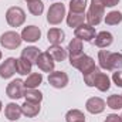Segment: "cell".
Returning <instances> with one entry per match:
<instances>
[{"mask_svg":"<svg viewBox=\"0 0 122 122\" xmlns=\"http://www.w3.org/2000/svg\"><path fill=\"white\" fill-rule=\"evenodd\" d=\"M101 72V68L99 67H94L92 70H90L88 72L82 74V78H84V84L87 87H94L95 85V80H97V75Z\"/></svg>","mask_w":122,"mask_h":122,"instance_id":"obj_26","label":"cell"},{"mask_svg":"<svg viewBox=\"0 0 122 122\" xmlns=\"http://www.w3.org/2000/svg\"><path fill=\"white\" fill-rule=\"evenodd\" d=\"M21 36L17 33V31H4L1 36H0V46L6 50H16L20 47L21 44Z\"/></svg>","mask_w":122,"mask_h":122,"instance_id":"obj_4","label":"cell"},{"mask_svg":"<svg viewBox=\"0 0 122 122\" xmlns=\"http://www.w3.org/2000/svg\"><path fill=\"white\" fill-rule=\"evenodd\" d=\"M48 54L53 57V60L56 62H61L68 57V53H67V48H64L62 46H50L48 48Z\"/></svg>","mask_w":122,"mask_h":122,"instance_id":"obj_19","label":"cell"},{"mask_svg":"<svg viewBox=\"0 0 122 122\" xmlns=\"http://www.w3.org/2000/svg\"><path fill=\"white\" fill-rule=\"evenodd\" d=\"M6 21L10 27H21L26 21V11L19 6H11L6 11Z\"/></svg>","mask_w":122,"mask_h":122,"instance_id":"obj_1","label":"cell"},{"mask_svg":"<svg viewBox=\"0 0 122 122\" xmlns=\"http://www.w3.org/2000/svg\"><path fill=\"white\" fill-rule=\"evenodd\" d=\"M98 91L101 92H107L111 88V78L105 74V72H99L97 75V80H95V85H94Z\"/></svg>","mask_w":122,"mask_h":122,"instance_id":"obj_20","label":"cell"},{"mask_svg":"<svg viewBox=\"0 0 122 122\" xmlns=\"http://www.w3.org/2000/svg\"><path fill=\"white\" fill-rule=\"evenodd\" d=\"M74 36H75L77 38L82 40V41L90 43V41H92V40L95 38L97 31H95V27H92V26H90V24L84 23V24L78 26L77 29H74Z\"/></svg>","mask_w":122,"mask_h":122,"instance_id":"obj_10","label":"cell"},{"mask_svg":"<svg viewBox=\"0 0 122 122\" xmlns=\"http://www.w3.org/2000/svg\"><path fill=\"white\" fill-rule=\"evenodd\" d=\"M70 64H71V67L77 68L82 74L88 72L94 67H97L94 58L90 57V56H87V54H84V53L80 54V56H75V57H70Z\"/></svg>","mask_w":122,"mask_h":122,"instance_id":"obj_2","label":"cell"},{"mask_svg":"<svg viewBox=\"0 0 122 122\" xmlns=\"http://www.w3.org/2000/svg\"><path fill=\"white\" fill-rule=\"evenodd\" d=\"M31 70H33V64L30 61L24 60V58H16V72L20 75H30Z\"/></svg>","mask_w":122,"mask_h":122,"instance_id":"obj_22","label":"cell"},{"mask_svg":"<svg viewBox=\"0 0 122 122\" xmlns=\"http://www.w3.org/2000/svg\"><path fill=\"white\" fill-rule=\"evenodd\" d=\"M48 84L53 87V88H57V90H61V88H65L70 82V78H68V74L64 72V71H53L48 74Z\"/></svg>","mask_w":122,"mask_h":122,"instance_id":"obj_7","label":"cell"},{"mask_svg":"<svg viewBox=\"0 0 122 122\" xmlns=\"http://www.w3.org/2000/svg\"><path fill=\"white\" fill-rule=\"evenodd\" d=\"M20 36H21V40L26 43H37L41 38V30H40V27L31 24V26L24 27L20 33Z\"/></svg>","mask_w":122,"mask_h":122,"instance_id":"obj_11","label":"cell"},{"mask_svg":"<svg viewBox=\"0 0 122 122\" xmlns=\"http://www.w3.org/2000/svg\"><path fill=\"white\" fill-rule=\"evenodd\" d=\"M104 16H105V7H102L101 4L91 3V4H90V9H88V13L85 14V17H87V24H90L92 27L98 26V24L104 20Z\"/></svg>","mask_w":122,"mask_h":122,"instance_id":"obj_5","label":"cell"},{"mask_svg":"<svg viewBox=\"0 0 122 122\" xmlns=\"http://www.w3.org/2000/svg\"><path fill=\"white\" fill-rule=\"evenodd\" d=\"M80 122H85V121H80Z\"/></svg>","mask_w":122,"mask_h":122,"instance_id":"obj_39","label":"cell"},{"mask_svg":"<svg viewBox=\"0 0 122 122\" xmlns=\"http://www.w3.org/2000/svg\"><path fill=\"white\" fill-rule=\"evenodd\" d=\"M41 111V107L40 104H34V102H29L26 101L23 105H21V112L26 118H36Z\"/></svg>","mask_w":122,"mask_h":122,"instance_id":"obj_17","label":"cell"},{"mask_svg":"<svg viewBox=\"0 0 122 122\" xmlns=\"http://www.w3.org/2000/svg\"><path fill=\"white\" fill-rule=\"evenodd\" d=\"M88 0H71L70 1V11L72 13H85Z\"/></svg>","mask_w":122,"mask_h":122,"instance_id":"obj_32","label":"cell"},{"mask_svg":"<svg viewBox=\"0 0 122 122\" xmlns=\"http://www.w3.org/2000/svg\"><path fill=\"white\" fill-rule=\"evenodd\" d=\"M121 0H91V3L101 4L102 7H115Z\"/></svg>","mask_w":122,"mask_h":122,"instance_id":"obj_33","label":"cell"},{"mask_svg":"<svg viewBox=\"0 0 122 122\" xmlns=\"http://www.w3.org/2000/svg\"><path fill=\"white\" fill-rule=\"evenodd\" d=\"M112 81H114V84H115L117 87L122 88V71L121 70H118V71H115V72L112 74Z\"/></svg>","mask_w":122,"mask_h":122,"instance_id":"obj_34","label":"cell"},{"mask_svg":"<svg viewBox=\"0 0 122 122\" xmlns=\"http://www.w3.org/2000/svg\"><path fill=\"white\" fill-rule=\"evenodd\" d=\"M107 105H108V108H111L114 111L122 109V95H118V94L109 95L107 98Z\"/></svg>","mask_w":122,"mask_h":122,"instance_id":"obj_29","label":"cell"},{"mask_svg":"<svg viewBox=\"0 0 122 122\" xmlns=\"http://www.w3.org/2000/svg\"><path fill=\"white\" fill-rule=\"evenodd\" d=\"M1 57H3V54H1V51H0V60H1Z\"/></svg>","mask_w":122,"mask_h":122,"instance_id":"obj_37","label":"cell"},{"mask_svg":"<svg viewBox=\"0 0 122 122\" xmlns=\"http://www.w3.org/2000/svg\"><path fill=\"white\" fill-rule=\"evenodd\" d=\"M109 68H111V71L122 70V54L121 53H111L109 54Z\"/></svg>","mask_w":122,"mask_h":122,"instance_id":"obj_31","label":"cell"},{"mask_svg":"<svg viewBox=\"0 0 122 122\" xmlns=\"http://www.w3.org/2000/svg\"><path fill=\"white\" fill-rule=\"evenodd\" d=\"M47 40L51 46H60L61 43L65 40V33L58 27H53L47 33Z\"/></svg>","mask_w":122,"mask_h":122,"instance_id":"obj_16","label":"cell"},{"mask_svg":"<svg viewBox=\"0 0 122 122\" xmlns=\"http://www.w3.org/2000/svg\"><path fill=\"white\" fill-rule=\"evenodd\" d=\"M24 81L23 80H13L7 84L6 87V95L13 99V101H17L20 98L24 97Z\"/></svg>","mask_w":122,"mask_h":122,"instance_id":"obj_6","label":"cell"},{"mask_svg":"<svg viewBox=\"0 0 122 122\" xmlns=\"http://www.w3.org/2000/svg\"><path fill=\"white\" fill-rule=\"evenodd\" d=\"M84 47H82V40L80 38H72L70 43H68V47H67V53H68V57H75V56H80L82 54L84 51Z\"/></svg>","mask_w":122,"mask_h":122,"instance_id":"obj_21","label":"cell"},{"mask_svg":"<svg viewBox=\"0 0 122 122\" xmlns=\"http://www.w3.org/2000/svg\"><path fill=\"white\" fill-rule=\"evenodd\" d=\"M87 20L85 17V13H72L70 11L67 16H65V21H67V26L71 27V29H77L78 26L84 24Z\"/></svg>","mask_w":122,"mask_h":122,"instance_id":"obj_15","label":"cell"},{"mask_svg":"<svg viewBox=\"0 0 122 122\" xmlns=\"http://www.w3.org/2000/svg\"><path fill=\"white\" fill-rule=\"evenodd\" d=\"M121 118H122V115H121Z\"/></svg>","mask_w":122,"mask_h":122,"instance_id":"obj_40","label":"cell"},{"mask_svg":"<svg viewBox=\"0 0 122 122\" xmlns=\"http://www.w3.org/2000/svg\"><path fill=\"white\" fill-rule=\"evenodd\" d=\"M27 9L33 16H41L44 11V3L41 0H31L27 3Z\"/></svg>","mask_w":122,"mask_h":122,"instance_id":"obj_28","label":"cell"},{"mask_svg":"<svg viewBox=\"0 0 122 122\" xmlns=\"http://www.w3.org/2000/svg\"><path fill=\"white\" fill-rule=\"evenodd\" d=\"M23 115L21 112V105H17L16 102H9L4 108V117L9 121H19L20 117Z\"/></svg>","mask_w":122,"mask_h":122,"instance_id":"obj_13","label":"cell"},{"mask_svg":"<svg viewBox=\"0 0 122 122\" xmlns=\"http://www.w3.org/2000/svg\"><path fill=\"white\" fill-rule=\"evenodd\" d=\"M43 82V74L41 72H31L24 80V88L26 90H34L38 88Z\"/></svg>","mask_w":122,"mask_h":122,"instance_id":"obj_18","label":"cell"},{"mask_svg":"<svg viewBox=\"0 0 122 122\" xmlns=\"http://www.w3.org/2000/svg\"><path fill=\"white\" fill-rule=\"evenodd\" d=\"M104 20H105V24H108V26H118L119 23H122V13L118 10H112V11L107 13Z\"/></svg>","mask_w":122,"mask_h":122,"instance_id":"obj_24","label":"cell"},{"mask_svg":"<svg viewBox=\"0 0 122 122\" xmlns=\"http://www.w3.org/2000/svg\"><path fill=\"white\" fill-rule=\"evenodd\" d=\"M94 41L98 48H108L114 43V36L109 31H99V33H97Z\"/></svg>","mask_w":122,"mask_h":122,"instance_id":"obj_14","label":"cell"},{"mask_svg":"<svg viewBox=\"0 0 122 122\" xmlns=\"http://www.w3.org/2000/svg\"><path fill=\"white\" fill-rule=\"evenodd\" d=\"M26 101L29 102H34V104H41L43 101V94L41 91H38L37 88L34 90H24V97H23Z\"/></svg>","mask_w":122,"mask_h":122,"instance_id":"obj_25","label":"cell"},{"mask_svg":"<svg viewBox=\"0 0 122 122\" xmlns=\"http://www.w3.org/2000/svg\"><path fill=\"white\" fill-rule=\"evenodd\" d=\"M104 122H122V118L118 114H109V115H107Z\"/></svg>","mask_w":122,"mask_h":122,"instance_id":"obj_35","label":"cell"},{"mask_svg":"<svg viewBox=\"0 0 122 122\" xmlns=\"http://www.w3.org/2000/svg\"><path fill=\"white\" fill-rule=\"evenodd\" d=\"M109 54H111V51H108V50H99L98 51L99 68H102L105 71H111V68H109Z\"/></svg>","mask_w":122,"mask_h":122,"instance_id":"obj_27","label":"cell"},{"mask_svg":"<svg viewBox=\"0 0 122 122\" xmlns=\"http://www.w3.org/2000/svg\"><path fill=\"white\" fill-rule=\"evenodd\" d=\"M105 107H107V102L99 98V97H91L87 99L85 102V109L87 112H90L92 115H99L105 111Z\"/></svg>","mask_w":122,"mask_h":122,"instance_id":"obj_9","label":"cell"},{"mask_svg":"<svg viewBox=\"0 0 122 122\" xmlns=\"http://www.w3.org/2000/svg\"><path fill=\"white\" fill-rule=\"evenodd\" d=\"M16 74V58L9 57L0 64V78L9 80Z\"/></svg>","mask_w":122,"mask_h":122,"instance_id":"obj_12","label":"cell"},{"mask_svg":"<svg viewBox=\"0 0 122 122\" xmlns=\"http://www.w3.org/2000/svg\"><path fill=\"white\" fill-rule=\"evenodd\" d=\"M38 56H40V50H38L37 47H34V46L26 47L24 50H21V54H20L21 58L30 61L31 64H36V61H37V58H38Z\"/></svg>","mask_w":122,"mask_h":122,"instance_id":"obj_23","label":"cell"},{"mask_svg":"<svg viewBox=\"0 0 122 122\" xmlns=\"http://www.w3.org/2000/svg\"><path fill=\"white\" fill-rule=\"evenodd\" d=\"M1 109H3V104H1V101H0V112H1Z\"/></svg>","mask_w":122,"mask_h":122,"instance_id":"obj_36","label":"cell"},{"mask_svg":"<svg viewBox=\"0 0 122 122\" xmlns=\"http://www.w3.org/2000/svg\"><path fill=\"white\" fill-rule=\"evenodd\" d=\"M85 121V115L80 109H70L65 114V122H80Z\"/></svg>","mask_w":122,"mask_h":122,"instance_id":"obj_30","label":"cell"},{"mask_svg":"<svg viewBox=\"0 0 122 122\" xmlns=\"http://www.w3.org/2000/svg\"><path fill=\"white\" fill-rule=\"evenodd\" d=\"M24 1H27V3H29V1H31V0H24Z\"/></svg>","mask_w":122,"mask_h":122,"instance_id":"obj_38","label":"cell"},{"mask_svg":"<svg viewBox=\"0 0 122 122\" xmlns=\"http://www.w3.org/2000/svg\"><path fill=\"white\" fill-rule=\"evenodd\" d=\"M36 65L38 67L40 71L43 72H53L54 71V67H56V61L53 60V57L48 54V51H44V53H40L38 58L36 61Z\"/></svg>","mask_w":122,"mask_h":122,"instance_id":"obj_8","label":"cell"},{"mask_svg":"<svg viewBox=\"0 0 122 122\" xmlns=\"http://www.w3.org/2000/svg\"><path fill=\"white\" fill-rule=\"evenodd\" d=\"M65 16H67L65 6L62 3H54V4L50 6V9L47 11V21L51 26H58V24L62 23Z\"/></svg>","mask_w":122,"mask_h":122,"instance_id":"obj_3","label":"cell"}]
</instances>
